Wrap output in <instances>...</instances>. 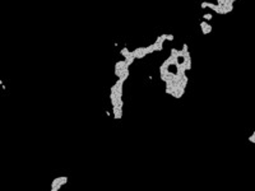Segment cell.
<instances>
[{
	"mask_svg": "<svg viewBox=\"0 0 255 191\" xmlns=\"http://www.w3.org/2000/svg\"><path fill=\"white\" fill-rule=\"evenodd\" d=\"M129 66L130 64L123 59V60H119L116 64H115V75L117 76V79L120 80H126L129 78Z\"/></svg>",
	"mask_w": 255,
	"mask_h": 191,
	"instance_id": "3",
	"label": "cell"
},
{
	"mask_svg": "<svg viewBox=\"0 0 255 191\" xmlns=\"http://www.w3.org/2000/svg\"><path fill=\"white\" fill-rule=\"evenodd\" d=\"M235 1H237V0H217V4L219 5V9H221V13L219 14H222V15H226L228 13H231L232 10H234V4Z\"/></svg>",
	"mask_w": 255,
	"mask_h": 191,
	"instance_id": "4",
	"label": "cell"
},
{
	"mask_svg": "<svg viewBox=\"0 0 255 191\" xmlns=\"http://www.w3.org/2000/svg\"><path fill=\"white\" fill-rule=\"evenodd\" d=\"M249 140H250L251 143H254V144H255V131H254V132L251 134V135L249 136Z\"/></svg>",
	"mask_w": 255,
	"mask_h": 191,
	"instance_id": "7",
	"label": "cell"
},
{
	"mask_svg": "<svg viewBox=\"0 0 255 191\" xmlns=\"http://www.w3.org/2000/svg\"><path fill=\"white\" fill-rule=\"evenodd\" d=\"M124 80L117 79L112 87L110 88V103L112 107V114L115 120H120L123 117V110H124Z\"/></svg>",
	"mask_w": 255,
	"mask_h": 191,
	"instance_id": "2",
	"label": "cell"
},
{
	"mask_svg": "<svg viewBox=\"0 0 255 191\" xmlns=\"http://www.w3.org/2000/svg\"><path fill=\"white\" fill-rule=\"evenodd\" d=\"M190 69L191 58L187 45L184 43L180 50L172 47L170 56L160 66V78L166 85V93L173 98H181L189 80L186 71Z\"/></svg>",
	"mask_w": 255,
	"mask_h": 191,
	"instance_id": "1",
	"label": "cell"
},
{
	"mask_svg": "<svg viewBox=\"0 0 255 191\" xmlns=\"http://www.w3.org/2000/svg\"><path fill=\"white\" fill-rule=\"evenodd\" d=\"M203 18H204L205 20H210V19H212V14H210V13L208 14V13H207V14H204V15H203Z\"/></svg>",
	"mask_w": 255,
	"mask_h": 191,
	"instance_id": "8",
	"label": "cell"
},
{
	"mask_svg": "<svg viewBox=\"0 0 255 191\" xmlns=\"http://www.w3.org/2000/svg\"><path fill=\"white\" fill-rule=\"evenodd\" d=\"M199 27H200L203 35H209V33L212 32V26L209 24V22H208V20H203V22H200Z\"/></svg>",
	"mask_w": 255,
	"mask_h": 191,
	"instance_id": "6",
	"label": "cell"
},
{
	"mask_svg": "<svg viewBox=\"0 0 255 191\" xmlns=\"http://www.w3.org/2000/svg\"><path fill=\"white\" fill-rule=\"evenodd\" d=\"M66 182H68V177H66V176L56 177V178H55L54 181L51 182V191H58V190H60L64 185H66Z\"/></svg>",
	"mask_w": 255,
	"mask_h": 191,
	"instance_id": "5",
	"label": "cell"
},
{
	"mask_svg": "<svg viewBox=\"0 0 255 191\" xmlns=\"http://www.w3.org/2000/svg\"><path fill=\"white\" fill-rule=\"evenodd\" d=\"M0 85H3V80L1 79H0Z\"/></svg>",
	"mask_w": 255,
	"mask_h": 191,
	"instance_id": "9",
	"label": "cell"
}]
</instances>
